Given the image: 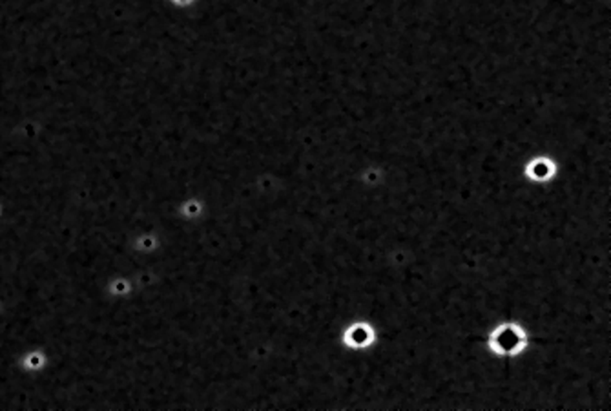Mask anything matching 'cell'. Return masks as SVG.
Segmentation results:
<instances>
[{
	"label": "cell",
	"instance_id": "cell-3",
	"mask_svg": "<svg viewBox=\"0 0 611 411\" xmlns=\"http://www.w3.org/2000/svg\"><path fill=\"white\" fill-rule=\"evenodd\" d=\"M24 364V367H28V369H40V367L44 366V357L40 353H33V355L26 358Z\"/></svg>",
	"mask_w": 611,
	"mask_h": 411
},
{
	"label": "cell",
	"instance_id": "cell-1",
	"mask_svg": "<svg viewBox=\"0 0 611 411\" xmlns=\"http://www.w3.org/2000/svg\"><path fill=\"white\" fill-rule=\"evenodd\" d=\"M526 346H528V333L515 322L500 324L489 337V349L502 357L520 355Z\"/></svg>",
	"mask_w": 611,
	"mask_h": 411
},
{
	"label": "cell",
	"instance_id": "cell-2",
	"mask_svg": "<svg viewBox=\"0 0 611 411\" xmlns=\"http://www.w3.org/2000/svg\"><path fill=\"white\" fill-rule=\"evenodd\" d=\"M376 340L375 329L365 322L352 324L350 327H347V331L343 333V342L347 347H352V349H367L369 346H372Z\"/></svg>",
	"mask_w": 611,
	"mask_h": 411
}]
</instances>
